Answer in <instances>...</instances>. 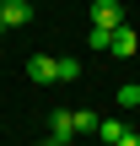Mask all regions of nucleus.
Returning a JSON list of instances; mask_svg holds the SVG:
<instances>
[{"label":"nucleus","instance_id":"obj_6","mask_svg":"<svg viewBox=\"0 0 140 146\" xmlns=\"http://www.w3.org/2000/svg\"><path fill=\"white\" fill-rule=\"evenodd\" d=\"M124 135H129V130H124V119H103V125H97V146H119Z\"/></svg>","mask_w":140,"mask_h":146},{"label":"nucleus","instance_id":"obj_4","mask_svg":"<svg viewBox=\"0 0 140 146\" xmlns=\"http://www.w3.org/2000/svg\"><path fill=\"white\" fill-rule=\"evenodd\" d=\"M108 54H119V60H135V54H140V33L129 27V22L113 33V49H108Z\"/></svg>","mask_w":140,"mask_h":146},{"label":"nucleus","instance_id":"obj_3","mask_svg":"<svg viewBox=\"0 0 140 146\" xmlns=\"http://www.w3.org/2000/svg\"><path fill=\"white\" fill-rule=\"evenodd\" d=\"M27 76H32L38 87H49V81H59V60H49V54H32V60H27Z\"/></svg>","mask_w":140,"mask_h":146},{"label":"nucleus","instance_id":"obj_1","mask_svg":"<svg viewBox=\"0 0 140 146\" xmlns=\"http://www.w3.org/2000/svg\"><path fill=\"white\" fill-rule=\"evenodd\" d=\"M92 27L119 33V27H124V5H119V0H97V5H92Z\"/></svg>","mask_w":140,"mask_h":146},{"label":"nucleus","instance_id":"obj_7","mask_svg":"<svg viewBox=\"0 0 140 146\" xmlns=\"http://www.w3.org/2000/svg\"><path fill=\"white\" fill-rule=\"evenodd\" d=\"M113 98H119V108H124V114H129V108H140V81H135V87H119Z\"/></svg>","mask_w":140,"mask_h":146},{"label":"nucleus","instance_id":"obj_12","mask_svg":"<svg viewBox=\"0 0 140 146\" xmlns=\"http://www.w3.org/2000/svg\"><path fill=\"white\" fill-rule=\"evenodd\" d=\"M0 27H5V16H0Z\"/></svg>","mask_w":140,"mask_h":146},{"label":"nucleus","instance_id":"obj_9","mask_svg":"<svg viewBox=\"0 0 140 146\" xmlns=\"http://www.w3.org/2000/svg\"><path fill=\"white\" fill-rule=\"evenodd\" d=\"M86 43H92V49H113V33H103V27H86Z\"/></svg>","mask_w":140,"mask_h":146},{"label":"nucleus","instance_id":"obj_13","mask_svg":"<svg viewBox=\"0 0 140 146\" xmlns=\"http://www.w3.org/2000/svg\"><path fill=\"white\" fill-rule=\"evenodd\" d=\"M0 5H5V0H0Z\"/></svg>","mask_w":140,"mask_h":146},{"label":"nucleus","instance_id":"obj_5","mask_svg":"<svg viewBox=\"0 0 140 146\" xmlns=\"http://www.w3.org/2000/svg\"><path fill=\"white\" fill-rule=\"evenodd\" d=\"M0 16H5V27H27L32 22V0H5Z\"/></svg>","mask_w":140,"mask_h":146},{"label":"nucleus","instance_id":"obj_11","mask_svg":"<svg viewBox=\"0 0 140 146\" xmlns=\"http://www.w3.org/2000/svg\"><path fill=\"white\" fill-rule=\"evenodd\" d=\"M32 146H54V141H32Z\"/></svg>","mask_w":140,"mask_h":146},{"label":"nucleus","instance_id":"obj_10","mask_svg":"<svg viewBox=\"0 0 140 146\" xmlns=\"http://www.w3.org/2000/svg\"><path fill=\"white\" fill-rule=\"evenodd\" d=\"M119 146H140V130H129V135H124V141H119Z\"/></svg>","mask_w":140,"mask_h":146},{"label":"nucleus","instance_id":"obj_8","mask_svg":"<svg viewBox=\"0 0 140 146\" xmlns=\"http://www.w3.org/2000/svg\"><path fill=\"white\" fill-rule=\"evenodd\" d=\"M97 125H103V119H97V114H92V108H76V130H81V135H86V130H92V135H97Z\"/></svg>","mask_w":140,"mask_h":146},{"label":"nucleus","instance_id":"obj_2","mask_svg":"<svg viewBox=\"0 0 140 146\" xmlns=\"http://www.w3.org/2000/svg\"><path fill=\"white\" fill-rule=\"evenodd\" d=\"M70 135H76V114H70V108H54V114H49V141L70 146Z\"/></svg>","mask_w":140,"mask_h":146}]
</instances>
